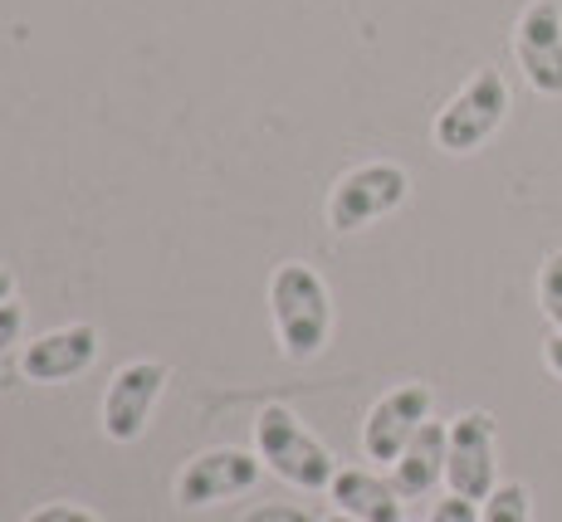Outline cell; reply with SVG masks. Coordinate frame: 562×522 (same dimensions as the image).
<instances>
[{
    "label": "cell",
    "instance_id": "cell-4",
    "mask_svg": "<svg viewBox=\"0 0 562 522\" xmlns=\"http://www.w3.org/2000/svg\"><path fill=\"white\" fill-rule=\"evenodd\" d=\"M406 191H411L406 167H396V161H362V167L342 171L338 186H333V195H328V225L338 235L367 230L372 220L392 215L396 205L406 201Z\"/></svg>",
    "mask_w": 562,
    "mask_h": 522
},
{
    "label": "cell",
    "instance_id": "cell-15",
    "mask_svg": "<svg viewBox=\"0 0 562 522\" xmlns=\"http://www.w3.org/2000/svg\"><path fill=\"white\" fill-rule=\"evenodd\" d=\"M430 522H480V503L450 493V498H440V503L430 508Z\"/></svg>",
    "mask_w": 562,
    "mask_h": 522
},
{
    "label": "cell",
    "instance_id": "cell-2",
    "mask_svg": "<svg viewBox=\"0 0 562 522\" xmlns=\"http://www.w3.org/2000/svg\"><path fill=\"white\" fill-rule=\"evenodd\" d=\"M255 454L265 459L269 474H279L304 493H328L338 478V459L328 454V444L289 406H265L255 416Z\"/></svg>",
    "mask_w": 562,
    "mask_h": 522
},
{
    "label": "cell",
    "instance_id": "cell-5",
    "mask_svg": "<svg viewBox=\"0 0 562 522\" xmlns=\"http://www.w3.org/2000/svg\"><path fill=\"white\" fill-rule=\"evenodd\" d=\"M446 484L450 493L484 503L499 488V464H494V416L490 410H464L450 420V450H446Z\"/></svg>",
    "mask_w": 562,
    "mask_h": 522
},
{
    "label": "cell",
    "instance_id": "cell-6",
    "mask_svg": "<svg viewBox=\"0 0 562 522\" xmlns=\"http://www.w3.org/2000/svg\"><path fill=\"white\" fill-rule=\"evenodd\" d=\"M171 372L161 362H127L117 366L103 396V434L113 444H137L147 434L161 390H167Z\"/></svg>",
    "mask_w": 562,
    "mask_h": 522
},
{
    "label": "cell",
    "instance_id": "cell-20",
    "mask_svg": "<svg viewBox=\"0 0 562 522\" xmlns=\"http://www.w3.org/2000/svg\"><path fill=\"white\" fill-rule=\"evenodd\" d=\"M15 298V274L10 269H0V303H10Z\"/></svg>",
    "mask_w": 562,
    "mask_h": 522
},
{
    "label": "cell",
    "instance_id": "cell-10",
    "mask_svg": "<svg viewBox=\"0 0 562 522\" xmlns=\"http://www.w3.org/2000/svg\"><path fill=\"white\" fill-rule=\"evenodd\" d=\"M93 356H99V332H93L89 322H69V328L35 337V342L25 347V356H20V372L30 381H40V386H54V381L89 372Z\"/></svg>",
    "mask_w": 562,
    "mask_h": 522
},
{
    "label": "cell",
    "instance_id": "cell-19",
    "mask_svg": "<svg viewBox=\"0 0 562 522\" xmlns=\"http://www.w3.org/2000/svg\"><path fill=\"white\" fill-rule=\"evenodd\" d=\"M543 362H548V366H553V372L562 376V332L548 337V347H543Z\"/></svg>",
    "mask_w": 562,
    "mask_h": 522
},
{
    "label": "cell",
    "instance_id": "cell-11",
    "mask_svg": "<svg viewBox=\"0 0 562 522\" xmlns=\"http://www.w3.org/2000/svg\"><path fill=\"white\" fill-rule=\"evenodd\" d=\"M446 450H450V425L440 420H426L411 444L402 450V459L392 464V484L402 498H426L430 488L446 478Z\"/></svg>",
    "mask_w": 562,
    "mask_h": 522
},
{
    "label": "cell",
    "instance_id": "cell-3",
    "mask_svg": "<svg viewBox=\"0 0 562 522\" xmlns=\"http://www.w3.org/2000/svg\"><path fill=\"white\" fill-rule=\"evenodd\" d=\"M504 117H509V83L499 69H480L436 113V147L446 157H470L499 133Z\"/></svg>",
    "mask_w": 562,
    "mask_h": 522
},
{
    "label": "cell",
    "instance_id": "cell-18",
    "mask_svg": "<svg viewBox=\"0 0 562 522\" xmlns=\"http://www.w3.org/2000/svg\"><path fill=\"white\" fill-rule=\"evenodd\" d=\"M20 332H25V308H20L15 298L0 303V352H5L10 342H20Z\"/></svg>",
    "mask_w": 562,
    "mask_h": 522
},
{
    "label": "cell",
    "instance_id": "cell-7",
    "mask_svg": "<svg viewBox=\"0 0 562 522\" xmlns=\"http://www.w3.org/2000/svg\"><path fill=\"white\" fill-rule=\"evenodd\" d=\"M514 54L524 79L538 93H562V5L558 0H528L514 25Z\"/></svg>",
    "mask_w": 562,
    "mask_h": 522
},
{
    "label": "cell",
    "instance_id": "cell-8",
    "mask_svg": "<svg viewBox=\"0 0 562 522\" xmlns=\"http://www.w3.org/2000/svg\"><path fill=\"white\" fill-rule=\"evenodd\" d=\"M259 469H265V459L250 450H231V444H225V450H205L181 469L177 503L211 508V503H221V498H240L259 484Z\"/></svg>",
    "mask_w": 562,
    "mask_h": 522
},
{
    "label": "cell",
    "instance_id": "cell-9",
    "mask_svg": "<svg viewBox=\"0 0 562 522\" xmlns=\"http://www.w3.org/2000/svg\"><path fill=\"white\" fill-rule=\"evenodd\" d=\"M430 386H420V381H411V386H396L386 390L382 400H376L372 410H367L362 420V450L367 459H382V464H396L402 459V450L411 444V434L430 420Z\"/></svg>",
    "mask_w": 562,
    "mask_h": 522
},
{
    "label": "cell",
    "instance_id": "cell-14",
    "mask_svg": "<svg viewBox=\"0 0 562 522\" xmlns=\"http://www.w3.org/2000/svg\"><path fill=\"white\" fill-rule=\"evenodd\" d=\"M538 303H543L548 322L562 332V249L558 254H548L543 269H538Z\"/></svg>",
    "mask_w": 562,
    "mask_h": 522
},
{
    "label": "cell",
    "instance_id": "cell-1",
    "mask_svg": "<svg viewBox=\"0 0 562 522\" xmlns=\"http://www.w3.org/2000/svg\"><path fill=\"white\" fill-rule=\"evenodd\" d=\"M269 313H274V337L279 352L289 362H313L328 347L333 332V298L328 284L318 279V269L284 259L269 279Z\"/></svg>",
    "mask_w": 562,
    "mask_h": 522
},
{
    "label": "cell",
    "instance_id": "cell-16",
    "mask_svg": "<svg viewBox=\"0 0 562 522\" xmlns=\"http://www.w3.org/2000/svg\"><path fill=\"white\" fill-rule=\"evenodd\" d=\"M20 522H103V518L89 513V508H79V503H49V508H35V513L20 518Z\"/></svg>",
    "mask_w": 562,
    "mask_h": 522
},
{
    "label": "cell",
    "instance_id": "cell-21",
    "mask_svg": "<svg viewBox=\"0 0 562 522\" xmlns=\"http://www.w3.org/2000/svg\"><path fill=\"white\" fill-rule=\"evenodd\" d=\"M323 522H358V518H348V513H333V518H323Z\"/></svg>",
    "mask_w": 562,
    "mask_h": 522
},
{
    "label": "cell",
    "instance_id": "cell-17",
    "mask_svg": "<svg viewBox=\"0 0 562 522\" xmlns=\"http://www.w3.org/2000/svg\"><path fill=\"white\" fill-rule=\"evenodd\" d=\"M240 522H318V518L304 513V508H289V503H259Z\"/></svg>",
    "mask_w": 562,
    "mask_h": 522
},
{
    "label": "cell",
    "instance_id": "cell-13",
    "mask_svg": "<svg viewBox=\"0 0 562 522\" xmlns=\"http://www.w3.org/2000/svg\"><path fill=\"white\" fill-rule=\"evenodd\" d=\"M480 522H533V503H528L524 484H499L480 503Z\"/></svg>",
    "mask_w": 562,
    "mask_h": 522
},
{
    "label": "cell",
    "instance_id": "cell-12",
    "mask_svg": "<svg viewBox=\"0 0 562 522\" xmlns=\"http://www.w3.org/2000/svg\"><path fill=\"white\" fill-rule=\"evenodd\" d=\"M333 508L358 522H406L402 518V503L406 498L396 493L392 478L382 474H367V469H338V478H333Z\"/></svg>",
    "mask_w": 562,
    "mask_h": 522
}]
</instances>
